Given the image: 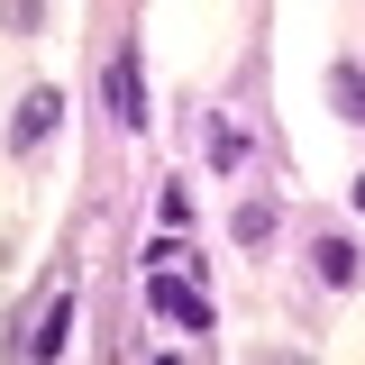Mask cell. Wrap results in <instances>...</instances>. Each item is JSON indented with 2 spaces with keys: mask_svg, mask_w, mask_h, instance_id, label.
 <instances>
[{
  "mask_svg": "<svg viewBox=\"0 0 365 365\" xmlns=\"http://www.w3.org/2000/svg\"><path fill=\"white\" fill-rule=\"evenodd\" d=\"M165 365H174V356H165Z\"/></svg>",
  "mask_w": 365,
  "mask_h": 365,
  "instance_id": "cell-12",
  "label": "cell"
},
{
  "mask_svg": "<svg viewBox=\"0 0 365 365\" xmlns=\"http://www.w3.org/2000/svg\"><path fill=\"white\" fill-rule=\"evenodd\" d=\"M146 311H155V319H174V329H210V292L155 265V274H146Z\"/></svg>",
  "mask_w": 365,
  "mask_h": 365,
  "instance_id": "cell-2",
  "label": "cell"
},
{
  "mask_svg": "<svg viewBox=\"0 0 365 365\" xmlns=\"http://www.w3.org/2000/svg\"><path fill=\"white\" fill-rule=\"evenodd\" d=\"M101 101H110L119 128H146V73H137V46H119V55L101 64Z\"/></svg>",
  "mask_w": 365,
  "mask_h": 365,
  "instance_id": "cell-3",
  "label": "cell"
},
{
  "mask_svg": "<svg viewBox=\"0 0 365 365\" xmlns=\"http://www.w3.org/2000/svg\"><path fill=\"white\" fill-rule=\"evenodd\" d=\"M356 210H365V174H356Z\"/></svg>",
  "mask_w": 365,
  "mask_h": 365,
  "instance_id": "cell-11",
  "label": "cell"
},
{
  "mask_svg": "<svg viewBox=\"0 0 365 365\" xmlns=\"http://www.w3.org/2000/svg\"><path fill=\"white\" fill-rule=\"evenodd\" d=\"M237 155H247V137H237V128H228V119H220V128H210V165H220V174H228Z\"/></svg>",
  "mask_w": 365,
  "mask_h": 365,
  "instance_id": "cell-10",
  "label": "cell"
},
{
  "mask_svg": "<svg viewBox=\"0 0 365 365\" xmlns=\"http://www.w3.org/2000/svg\"><path fill=\"white\" fill-rule=\"evenodd\" d=\"M64 338H73V292H55V302H46V319L28 329V356L55 365V356H64Z\"/></svg>",
  "mask_w": 365,
  "mask_h": 365,
  "instance_id": "cell-5",
  "label": "cell"
},
{
  "mask_svg": "<svg viewBox=\"0 0 365 365\" xmlns=\"http://www.w3.org/2000/svg\"><path fill=\"white\" fill-rule=\"evenodd\" d=\"M228 237H237V247H265L274 237V201H237V210H228Z\"/></svg>",
  "mask_w": 365,
  "mask_h": 365,
  "instance_id": "cell-7",
  "label": "cell"
},
{
  "mask_svg": "<svg viewBox=\"0 0 365 365\" xmlns=\"http://www.w3.org/2000/svg\"><path fill=\"white\" fill-rule=\"evenodd\" d=\"M319 91H329L338 119H356V128H365V64H329V83H319Z\"/></svg>",
  "mask_w": 365,
  "mask_h": 365,
  "instance_id": "cell-6",
  "label": "cell"
},
{
  "mask_svg": "<svg viewBox=\"0 0 365 365\" xmlns=\"http://www.w3.org/2000/svg\"><path fill=\"white\" fill-rule=\"evenodd\" d=\"M311 274L329 283V292H347V283L365 274V247H356V237H319V247H311Z\"/></svg>",
  "mask_w": 365,
  "mask_h": 365,
  "instance_id": "cell-4",
  "label": "cell"
},
{
  "mask_svg": "<svg viewBox=\"0 0 365 365\" xmlns=\"http://www.w3.org/2000/svg\"><path fill=\"white\" fill-rule=\"evenodd\" d=\"M155 210H165V228H192V192H182V182H165V192H155Z\"/></svg>",
  "mask_w": 365,
  "mask_h": 365,
  "instance_id": "cell-9",
  "label": "cell"
},
{
  "mask_svg": "<svg viewBox=\"0 0 365 365\" xmlns=\"http://www.w3.org/2000/svg\"><path fill=\"white\" fill-rule=\"evenodd\" d=\"M55 128H64V91H55V83L19 91V110H9V155H37Z\"/></svg>",
  "mask_w": 365,
  "mask_h": 365,
  "instance_id": "cell-1",
  "label": "cell"
},
{
  "mask_svg": "<svg viewBox=\"0 0 365 365\" xmlns=\"http://www.w3.org/2000/svg\"><path fill=\"white\" fill-rule=\"evenodd\" d=\"M0 28H9V37H37V28H46V0H0Z\"/></svg>",
  "mask_w": 365,
  "mask_h": 365,
  "instance_id": "cell-8",
  "label": "cell"
}]
</instances>
